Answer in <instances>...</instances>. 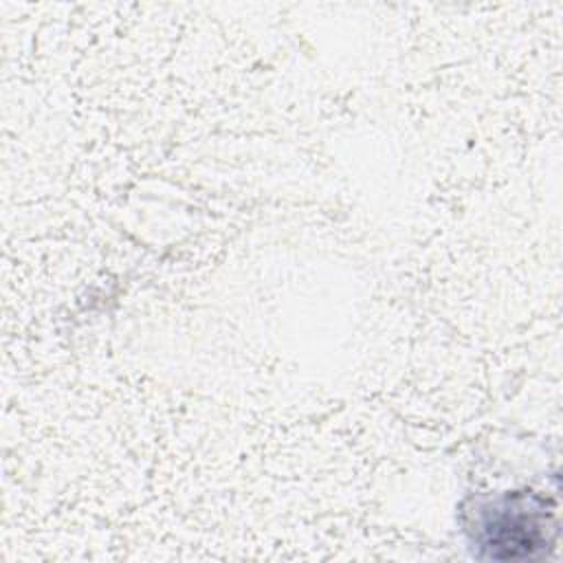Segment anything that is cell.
Masks as SVG:
<instances>
[{"instance_id": "cell-1", "label": "cell", "mask_w": 563, "mask_h": 563, "mask_svg": "<svg viewBox=\"0 0 563 563\" xmlns=\"http://www.w3.org/2000/svg\"><path fill=\"white\" fill-rule=\"evenodd\" d=\"M545 517L539 510H526L521 501L482 510L477 543L490 559L532 556L545 543Z\"/></svg>"}]
</instances>
